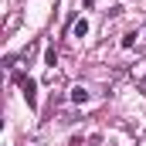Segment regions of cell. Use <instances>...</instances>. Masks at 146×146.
Segmentation results:
<instances>
[{
  "instance_id": "5",
  "label": "cell",
  "mask_w": 146,
  "mask_h": 146,
  "mask_svg": "<svg viewBox=\"0 0 146 146\" xmlns=\"http://www.w3.org/2000/svg\"><path fill=\"white\" fill-rule=\"evenodd\" d=\"M119 44H122V48H133V44H136V34H133V31H129V34H122Z\"/></svg>"
},
{
  "instance_id": "4",
  "label": "cell",
  "mask_w": 146,
  "mask_h": 146,
  "mask_svg": "<svg viewBox=\"0 0 146 146\" xmlns=\"http://www.w3.org/2000/svg\"><path fill=\"white\" fill-rule=\"evenodd\" d=\"M44 61H48L51 68L58 65V48H54V44H48V51H44Z\"/></svg>"
},
{
  "instance_id": "3",
  "label": "cell",
  "mask_w": 146,
  "mask_h": 146,
  "mask_svg": "<svg viewBox=\"0 0 146 146\" xmlns=\"http://www.w3.org/2000/svg\"><path fill=\"white\" fill-rule=\"evenodd\" d=\"M88 99H92V95H88L82 85H78V88H72V102H75V106H82V102H88Z\"/></svg>"
},
{
  "instance_id": "1",
  "label": "cell",
  "mask_w": 146,
  "mask_h": 146,
  "mask_svg": "<svg viewBox=\"0 0 146 146\" xmlns=\"http://www.w3.org/2000/svg\"><path fill=\"white\" fill-rule=\"evenodd\" d=\"M14 82L21 85V92H24L27 106H31V109H37V82H34V78H27V75H21V72H14Z\"/></svg>"
},
{
  "instance_id": "2",
  "label": "cell",
  "mask_w": 146,
  "mask_h": 146,
  "mask_svg": "<svg viewBox=\"0 0 146 146\" xmlns=\"http://www.w3.org/2000/svg\"><path fill=\"white\" fill-rule=\"evenodd\" d=\"M72 34L75 37H85V34H88V21H85V17H78V21L72 24Z\"/></svg>"
}]
</instances>
